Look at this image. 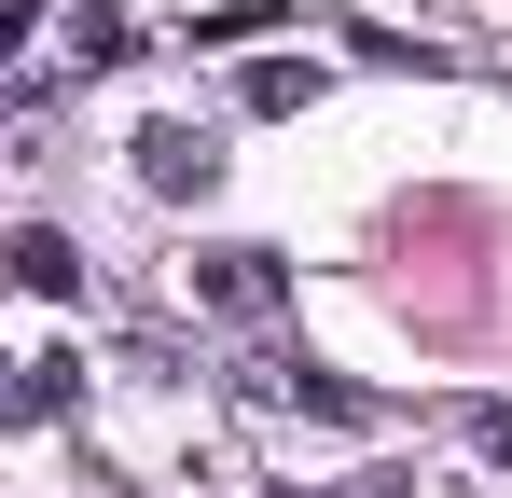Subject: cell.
Masks as SVG:
<instances>
[{
    "label": "cell",
    "instance_id": "cell-1",
    "mask_svg": "<svg viewBox=\"0 0 512 498\" xmlns=\"http://www.w3.org/2000/svg\"><path fill=\"white\" fill-rule=\"evenodd\" d=\"M236 388H250V402H277V415H333V429H360V388H333V374H319V360H277V346H250V360H236Z\"/></svg>",
    "mask_w": 512,
    "mask_h": 498
},
{
    "label": "cell",
    "instance_id": "cell-2",
    "mask_svg": "<svg viewBox=\"0 0 512 498\" xmlns=\"http://www.w3.org/2000/svg\"><path fill=\"white\" fill-rule=\"evenodd\" d=\"M208 180H222V139H208V125H139V194H208Z\"/></svg>",
    "mask_w": 512,
    "mask_h": 498
},
{
    "label": "cell",
    "instance_id": "cell-3",
    "mask_svg": "<svg viewBox=\"0 0 512 498\" xmlns=\"http://www.w3.org/2000/svg\"><path fill=\"white\" fill-rule=\"evenodd\" d=\"M194 291H208L222 319H277V291H291V263H277V249H208V263H194Z\"/></svg>",
    "mask_w": 512,
    "mask_h": 498
},
{
    "label": "cell",
    "instance_id": "cell-4",
    "mask_svg": "<svg viewBox=\"0 0 512 498\" xmlns=\"http://www.w3.org/2000/svg\"><path fill=\"white\" fill-rule=\"evenodd\" d=\"M84 388V360H0V429H42V415H70Z\"/></svg>",
    "mask_w": 512,
    "mask_h": 498
},
{
    "label": "cell",
    "instance_id": "cell-5",
    "mask_svg": "<svg viewBox=\"0 0 512 498\" xmlns=\"http://www.w3.org/2000/svg\"><path fill=\"white\" fill-rule=\"evenodd\" d=\"M0 263H14V291H42V305H70V291H84V249L56 236V222H28V236L0 249Z\"/></svg>",
    "mask_w": 512,
    "mask_h": 498
},
{
    "label": "cell",
    "instance_id": "cell-6",
    "mask_svg": "<svg viewBox=\"0 0 512 498\" xmlns=\"http://www.w3.org/2000/svg\"><path fill=\"white\" fill-rule=\"evenodd\" d=\"M305 97H319V70H291V56H263V70H250V111H305Z\"/></svg>",
    "mask_w": 512,
    "mask_h": 498
},
{
    "label": "cell",
    "instance_id": "cell-7",
    "mask_svg": "<svg viewBox=\"0 0 512 498\" xmlns=\"http://www.w3.org/2000/svg\"><path fill=\"white\" fill-rule=\"evenodd\" d=\"M28 28H42V0H0V70L28 56Z\"/></svg>",
    "mask_w": 512,
    "mask_h": 498
},
{
    "label": "cell",
    "instance_id": "cell-8",
    "mask_svg": "<svg viewBox=\"0 0 512 498\" xmlns=\"http://www.w3.org/2000/svg\"><path fill=\"white\" fill-rule=\"evenodd\" d=\"M291 498H305V485H291ZM333 498H374V485H333Z\"/></svg>",
    "mask_w": 512,
    "mask_h": 498
}]
</instances>
